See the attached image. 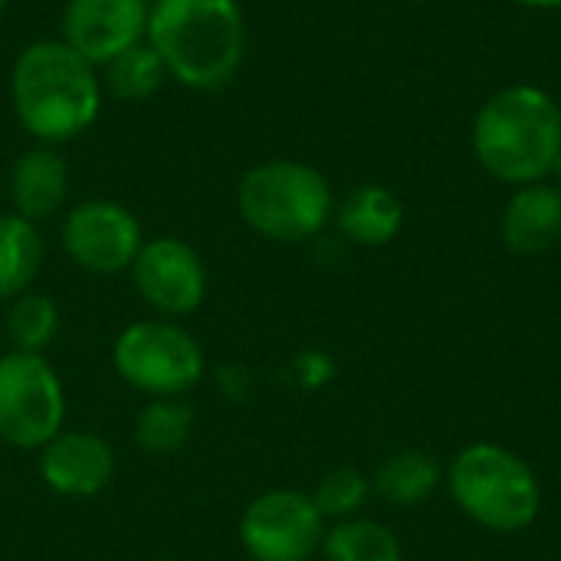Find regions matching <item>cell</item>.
<instances>
[{
    "mask_svg": "<svg viewBox=\"0 0 561 561\" xmlns=\"http://www.w3.org/2000/svg\"><path fill=\"white\" fill-rule=\"evenodd\" d=\"M293 375H296V381L302 385V388H322V385H329L332 381V375H335V362L325 355V352H302L296 362H293Z\"/></svg>",
    "mask_w": 561,
    "mask_h": 561,
    "instance_id": "23",
    "label": "cell"
},
{
    "mask_svg": "<svg viewBox=\"0 0 561 561\" xmlns=\"http://www.w3.org/2000/svg\"><path fill=\"white\" fill-rule=\"evenodd\" d=\"M69 201V164L53 145L26 148L10 168L13 214L39 224L59 214Z\"/></svg>",
    "mask_w": 561,
    "mask_h": 561,
    "instance_id": "14",
    "label": "cell"
},
{
    "mask_svg": "<svg viewBox=\"0 0 561 561\" xmlns=\"http://www.w3.org/2000/svg\"><path fill=\"white\" fill-rule=\"evenodd\" d=\"M112 477L115 454L105 437L92 431H59L46 447H39V480L66 500L99 496Z\"/></svg>",
    "mask_w": 561,
    "mask_h": 561,
    "instance_id": "12",
    "label": "cell"
},
{
    "mask_svg": "<svg viewBox=\"0 0 561 561\" xmlns=\"http://www.w3.org/2000/svg\"><path fill=\"white\" fill-rule=\"evenodd\" d=\"M145 0H66L62 43H69L92 66H105L148 36Z\"/></svg>",
    "mask_w": 561,
    "mask_h": 561,
    "instance_id": "11",
    "label": "cell"
},
{
    "mask_svg": "<svg viewBox=\"0 0 561 561\" xmlns=\"http://www.w3.org/2000/svg\"><path fill=\"white\" fill-rule=\"evenodd\" d=\"M59 240H62L66 256L79 270L92 276H115V273L131 270L145 243V233H141L138 217L125 204L89 197L69 207Z\"/></svg>",
    "mask_w": 561,
    "mask_h": 561,
    "instance_id": "9",
    "label": "cell"
},
{
    "mask_svg": "<svg viewBox=\"0 0 561 561\" xmlns=\"http://www.w3.org/2000/svg\"><path fill=\"white\" fill-rule=\"evenodd\" d=\"M66 421V391L46 355H0V440L16 450L46 447Z\"/></svg>",
    "mask_w": 561,
    "mask_h": 561,
    "instance_id": "7",
    "label": "cell"
},
{
    "mask_svg": "<svg viewBox=\"0 0 561 561\" xmlns=\"http://www.w3.org/2000/svg\"><path fill=\"white\" fill-rule=\"evenodd\" d=\"M194 431V411L181 398H151L135 421V444L151 457H168L187 444Z\"/></svg>",
    "mask_w": 561,
    "mask_h": 561,
    "instance_id": "20",
    "label": "cell"
},
{
    "mask_svg": "<svg viewBox=\"0 0 561 561\" xmlns=\"http://www.w3.org/2000/svg\"><path fill=\"white\" fill-rule=\"evenodd\" d=\"M322 556L325 561H404V546L385 523L355 516L325 529Z\"/></svg>",
    "mask_w": 561,
    "mask_h": 561,
    "instance_id": "18",
    "label": "cell"
},
{
    "mask_svg": "<svg viewBox=\"0 0 561 561\" xmlns=\"http://www.w3.org/2000/svg\"><path fill=\"white\" fill-rule=\"evenodd\" d=\"M332 220L355 247H388L404 227V204L381 184H358L335 204Z\"/></svg>",
    "mask_w": 561,
    "mask_h": 561,
    "instance_id": "15",
    "label": "cell"
},
{
    "mask_svg": "<svg viewBox=\"0 0 561 561\" xmlns=\"http://www.w3.org/2000/svg\"><path fill=\"white\" fill-rule=\"evenodd\" d=\"M237 210L263 240L306 243L329 227L335 194L319 168L296 158H270L240 178Z\"/></svg>",
    "mask_w": 561,
    "mask_h": 561,
    "instance_id": "5",
    "label": "cell"
},
{
    "mask_svg": "<svg viewBox=\"0 0 561 561\" xmlns=\"http://www.w3.org/2000/svg\"><path fill=\"white\" fill-rule=\"evenodd\" d=\"M503 243L519 256H539L561 243V187L549 181L513 187L500 217Z\"/></svg>",
    "mask_w": 561,
    "mask_h": 561,
    "instance_id": "13",
    "label": "cell"
},
{
    "mask_svg": "<svg viewBox=\"0 0 561 561\" xmlns=\"http://www.w3.org/2000/svg\"><path fill=\"white\" fill-rule=\"evenodd\" d=\"M454 506L486 533H526L542 513V483L536 470L503 444H470L444 470Z\"/></svg>",
    "mask_w": 561,
    "mask_h": 561,
    "instance_id": "4",
    "label": "cell"
},
{
    "mask_svg": "<svg viewBox=\"0 0 561 561\" xmlns=\"http://www.w3.org/2000/svg\"><path fill=\"white\" fill-rule=\"evenodd\" d=\"M325 516L309 493H260L240 516V546L250 561H312L322 552Z\"/></svg>",
    "mask_w": 561,
    "mask_h": 561,
    "instance_id": "8",
    "label": "cell"
},
{
    "mask_svg": "<svg viewBox=\"0 0 561 561\" xmlns=\"http://www.w3.org/2000/svg\"><path fill=\"white\" fill-rule=\"evenodd\" d=\"M559 151L561 105L539 85H506L473 118V154L500 184L523 187L552 178Z\"/></svg>",
    "mask_w": 561,
    "mask_h": 561,
    "instance_id": "3",
    "label": "cell"
},
{
    "mask_svg": "<svg viewBox=\"0 0 561 561\" xmlns=\"http://www.w3.org/2000/svg\"><path fill=\"white\" fill-rule=\"evenodd\" d=\"M10 102L36 145H66L85 135L105 105L99 66L59 36L26 43L10 69Z\"/></svg>",
    "mask_w": 561,
    "mask_h": 561,
    "instance_id": "1",
    "label": "cell"
},
{
    "mask_svg": "<svg viewBox=\"0 0 561 561\" xmlns=\"http://www.w3.org/2000/svg\"><path fill=\"white\" fill-rule=\"evenodd\" d=\"M112 365L128 388L148 398H181L204 378V352L174 319L125 325L112 345Z\"/></svg>",
    "mask_w": 561,
    "mask_h": 561,
    "instance_id": "6",
    "label": "cell"
},
{
    "mask_svg": "<svg viewBox=\"0 0 561 561\" xmlns=\"http://www.w3.org/2000/svg\"><path fill=\"white\" fill-rule=\"evenodd\" d=\"M440 486H444V470L434 460V454L421 447L394 450L391 457L381 460V467L371 477V493L394 510L424 506Z\"/></svg>",
    "mask_w": 561,
    "mask_h": 561,
    "instance_id": "16",
    "label": "cell"
},
{
    "mask_svg": "<svg viewBox=\"0 0 561 561\" xmlns=\"http://www.w3.org/2000/svg\"><path fill=\"white\" fill-rule=\"evenodd\" d=\"M243 561H250V559H243Z\"/></svg>",
    "mask_w": 561,
    "mask_h": 561,
    "instance_id": "29",
    "label": "cell"
},
{
    "mask_svg": "<svg viewBox=\"0 0 561 561\" xmlns=\"http://www.w3.org/2000/svg\"><path fill=\"white\" fill-rule=\"evenodd\" d=\"M145 39L174 82L214 92L243 66L247 16L240 0H154Z\"/></svg>",
    "mask_w": 561,
    "mask_h": 561,
    "instance_id": "2",
    "label": "cell"
},
{
    "mask_svg": "<svg viewBox=\"0 0 561 561\" xmlns=\"http://www.w3.org/2000/svg\"><path fill=\"white\" fill-rule=\"evenodd\" d=\"M7 332L16 352L43 355L59 332V309L43 293H23L10 302Z\"/></svg>",
    "mask_w": 561,
    "mask_h": 561,
    "instance_id": "21",
    "label": "cell"
},
{
    "mask_svg": "<svg viewBox=\"0 0 561 561\" xmlns=\"http://www.w3.org/2000/svg\"><path fill=\"white\" fill-rule=\"evenodd\" d=\"M145 3H148V7H151V3H154V0H145Z\"/></svg>",
    "mask_w": 561,
    "mask_h": 561,
    "instance_id": "27",
    "label": "cell"
},
{
    "mask_svg": "<svg viewBox=\"0 0 561 561\" xmlns=\"http://www.w3.org/2000/svg\"><path fill=\"white\" fill-rule=\"evenodd\" d=\"M131 283L158 319H181L201 309L207 296V266L191 243L154 237L141 243L131 263Z\"/></svg>",
    "mask_w": 561,
    "mask_h": 561,
    "instance_id": "10",
    "label": "cell"
},
{
    "mask_svg": "<svg viewBox=\"0 0 561 561\" xmlns=\"http://www.w3.org/2000/svg\"><path fill=\"white\" fill-rule=\"evenodd\" d=\"M519 7H529V10H559L561 0H513Z\"/></svg>",
    "mask_w": 561,
    "mask_h": 561,
    "instance_id": "24",
    "label": "cell"
},
{
    "mask_svg": "<svg viewBox=\"0 0 561 561\" xmlns=\"http://www.w3.org/2000/svg\"><path fill=\"white\" fill-rule=\"evenodd\" d=\"M102 69H105V76H102L105 92L122 99V102H148L171 79L164 62H161V56L154 53V46L148 39L131 46V49H125L122 56H115Z\"/></svg>",
    "mask_w": 561,
    "mask_h": 561,
    "instance_id": "19",
    "label": "cell"
},
{
    "mask_svg": "<svg viewBox=\"0 0 561 561\" xmlns=\"http://www.w3.org/2000/svg\"><path fill=\"white\" fill-rule=\"evenodd\" d=\"M552 178L559 181V187H561V151H559V161H556V168H552Z\"/></svg>",
    "mask_w": 561,
    "mask_h": 561,
    "instance_id": "25",
    "label": "cell"
},
{
    "mask_svg": "<svg viewBox=\"0 0 561 561\" xmlns=\"http://www.w3.org/2000/svg\"><path fill=\"white\" fill-rule=\"evenodd\" d=\"M164 561H174V559H164Z\"/></svg>",
    "mask_w": 561,
    "mask_h": 561,
    "instance_id": "28",
    "label": "cell"
},
{
    "mask_svg": "<svg viewBox=\"0 0 561 561\" xmlns=\"http://www.w3.org/2000/svg\"><path fill=\"white\" fill-rule=\"evenodd\" d=\"M316 510L325 516V523H342V519H355L362 516V510L371 500V480L352 467H339L329 470L319 483L316 493H309Z\"/></svg>",
    "mask_w": 561,
    "mask_h": 561,
    "instance_id": "22",
    "label": "cell"
},
{
    "mask_svg": "<svg viewBox=\"0 0 561 561\" xmlns=\"http://www.w3.org/2000/svg\"><path fill=\"white\" fill-rule=\"evenodd\" d=\"M43 233L20 214H0V299L30 293L43 266Z\"/></svg>",
    "mask_w": 561,
    "mask_h": 561,
    "instance_id": "17",
    "label": "cell"
},
{
    "mask_svg": "<svg viewBox=\"0 0 561 561\" xmlns=\"http://www.w3.org/2000/svg\"><path fill=\"white\" fill-rule=\"evenodd\" d=\"M7 3H10V0H0V20H3V13H7Z\"/></svg>",
    "mask_w": 561,
    "mask_h": 561,
    "instance_id": "26",
    "label": "cell"
}]
</instances>
